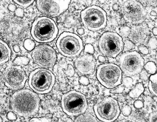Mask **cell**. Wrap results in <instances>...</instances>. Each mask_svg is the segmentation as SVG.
<instances>
[{
  "instance_id": "7a4b0ae2",
  "label": "cell",
  "mask_w": 157,
  "mask_h": 122,
  "mask_svg": "<svg viewBox=\"0 0 157 122\" xmlns=\"http://www.w3.org/2000/svg\"><path fill=\"white\" fill-rule=\"evenodd\" d=\"M58 29L55 22L51 18L42 17L33 22L31 33L33 39L40 43H47L53 40L57 36Z\"/></svg>"
},
{
  "instance_id": "4dcf8cb0",
  "label": "cell",
  "mask_w": 157,
  "mask_h": 122,
  "mask_svg": "<svg viewBox=\"0 0 157 122\" xmlns=\"http://www.w3.org/2000/svg\"><path fill=\"white\" fill-rule=\"evenodd\" d=\"M61 5L66 10L68 8L71 0H54Z\"/></svg>"
},
{
  "instance_id": "ffe728a7",
  "label": "cell",
  "mask_w": 157,
  "mask_h": 122,
  "mask_svg": "<svg viewBox=\"0 0 157 122\" xmlns=\"http://www.w3.org/2000/svg\"><path fill=\"white\" fill-rule=\"evenodd\" d=\"M75 122H98L96 118L89 113L82 114L78 116L75 120Z\"/></svg>"
},
{
  "instance_id": "8fae6325",
  "label": "cell",
  "mask_w": 157,
  "mask_h": 122,
  "mask_svg": "<svg viewBox=\"0 0 157 122\" xmlns=\"http://www.w3.org/2000/svg\"><path fill=\"white\" fill-rule=\"evenodd\" d=\"M121 12L125 21L133 25L144 22L147 15L144 6L136 0L126 1L122 6Z\"/></svg>"
},
{
  "instance_id": "6da1fadb",
  "label": "cell",
  "mask_w": 157,
  "mask_h": 122,
  "mask_svg": "<svg viewBox=\"0 0 157 122\" xmlns=\"http://www.w3.org/2000/svg\"><path fill=\"white\" fill-rule=\"evenodd\" d=\"M10 102L11 108L15 112L21 116L28 117L37 113L40 100L35 92L25 89L15 92L11 96Z\"/></svg>"
},
{
  "instance_id": "d6a6232c",
  "label": "cell",
  "mask_w": 157,
  "mask_h": 122,
  "mask_svg": "<svg viewBox=\"0 0 157 122\" xmlns=\"http://www.w3.org/2000/svg\"><path fill=\"white\" fill-rule=\"evenodd\" d=\"M138 49L140 52L144 55H147L149 53V50L145 46L141 45L138 47Z\"/></svg>"
},
{
  "instance_id": "d590c367",
  "label": "cell",
  "mask_w": 157,
  "mask_h": 122,
  "mask_svg": "<svg viewBox=\"0 0 157 122\" xmlns=\"http://www.w3.org/2000/svg\"><path fill=\"white\" fill-rule=\"evenodd\" d=\"M148 120L149 122H157V113L156 111L154 112L150 113L149 116Z\"/></svg>"
},
{
  "instance_id": "8992f818",
  "label": "cell",
  "mask_w": 157,
  "mask_h": 122,
  "mask_svg": "<svg viewBox=\"0 0 157 122\" xmlns=\"http://www.w3.org/2000/svg\"><path fill=\"white\" fill-rule=\"evenodd\" d=\"M56 45L59 52L68 57L74 58L78 55L83 49L81 39L76 34L64 32L59 36Z\"/></svg>"
},
{
  "instance_id": "30bf717a",
  "label": "cell",
  "mask_w": 157,
  "mask_h": 122,
  "mask_svg": "<svg viewBox=\"0 0 157 122\" xmlns=\"http://www.w3.org/2000/svg\"><path fill=\"white\" fill-rule=\"evenodd\" d=\"M119 62L122 71L128 76L140 73L144 66V59L136 51L124 53L120 56Z\"/></svg>"
},
{
  "instance_id": "ac0fdd59",
  "label": "cell",
  "mask_w": 157,
  "mask_h": 122,
  "mask_svg": "<svg viewBox=\"0 0 157 122\" xmlns=\"http://www.w3.org/2000/svg\"><path fill=\"white\" fill-rule=\"evenodd\" d=\"M144 88L142 83H137L135 87L129 92V96L132 98L138 97L144 92Z\"/></svg>"
},
{
  "instance_id": "bcb514c9",
  "label": "cell",
  "mask_w": 157,
  "mask_h": 122,
  "mask_svg": "<svg viewBox=\"0 0 157 122\" xmlns=\"http://www.w3.org/2000/svg\"><path fill=\"white\" fill-rule=\"evenodd\" d=\"M13 49L14 51L16 52H18L20 51V48L17 45H15L13 46Z\"/></svg>"
},
{
  "instance_id": "4316f807",
  "label": "cell",
  "mask_w": 157,
  "mask_h": 122,
  "mask_svg": "<svg viewBox=\"0 0 157 122\" xmlns=\"http://www.w3.org/2000/svg\"><path fill=\"white\" fill-rule=\"evenodd\" d=\"M147 45L151 49L155 50L156 49L157 41L156 39L154 37H152L149 39Z\"/></svg>"
},
{
  "instance_id": "b9f144b4",
  "label": "cell",
  "mask_w": 157,
  "mask_h": 122,
  "mask_svg": "<svg viewBox=\"0 0 157 122\" xmlns=\"http://www.w3.org/2000/svg\"><path fill=\"white\" fill-rule=\"evenodd\" d=\"M117 99L121 102H123L125 100V97L124 96L122 95H119L117 96Z\"/></svg>"
},
{
  "instance_id": "5bb4252c",
  "label": "cell",
  "mask_w": 157,
  "mask_h": 122,
  "mask_svg": "<svg viewBox=\"0 0 157 122\" xmlns=\"http://www.w3.org/2000/svg\"><path fill=\"white\" fill-rule=\"evenodd\" d=\"M36 6L42 13L52 17L59 15L66 10L54 0H36Z\"/></svg>"
},
{
  "instance_id": "f546056e",
  "label": "cell",
  "mask_w": 157,
  "mask_h": 122,
  "mask_svg": "<svg viewBox=\"0 0 157 122\" xmlns=\"http://www.w3.org/2000/svg\"><path fill=\"white\" fill-rule=\"evenodd\" d=\"M124 89V86L119 85L116 88L111 90L110 92L112 93H121L123 92Z\"/></svg>"
},
{
  "instance_id": "7c38bea8",
  "label": "cell",
  "mask_w": 157,
  "mask_h": 122,
  "mask_svg": "<svg viewBox=\"0 0 157 122\" xmlns=\"http://www.w3.org/2000/svg\"><path fill=\"white\" fill-rule=\"evenodd\" d=\"M32 57L36 64L45 68L52 67L57 59L54 49L52 47L45 44L36 47L32 52Z\"/></svg>"
},
{
  "instance_id": "9c48e42d",
  "label": "cell",
  "mask_w": 157,
  "mask_h": 122,
  "mask_svg": "<svg viewBox=\"0 0 157 122\" xmlns=\"http://www.w3.org/2000/svg\"><path fill=\"white\" fill-rule=\"evenodd\" d=\"M99 50L104 55L115 58L123 50L124 42L117 33L106 32L103 33L98 42Z\"/></svg>"
},
{
  "instance_id": "8d00e7d4",
  "label": "cell",
  "mask_w": 157,
  "mask_h": 122,
  "mask_svg": "<svg viewBox=\"0 0 157 122\" xmlns=\"http://www.w3.org/2000/svg\"><path fill=\"white\" fill-rule=\"evenodd\" d=\"M6 117L8 119L11 120H15L17 119L16 115L12 111H10L8 112L6 115Z\"/></svg>"
},
{
  "instance_id": "277c9868",
  "label": "cell",
  "mask_w": 157,
  "mask_h": 122,
  "mask_svg": "<svg viewBox=\"0 0 157 122\" xmlns=\"http://www.w3.org/2000/svg\"><path fill=\"white\" fill-rule=\"evenodd\" d=\"M63 112L71 116H76L84 113L88 108L87 100L82 93L72 90L64 94L61 100Z\"/></svg>"
},
{
  "instance_id": "e575fe53",
  "label": "cell",
  "mask_w": 157,
  "mask_h": 122,
  "mask_svg": "<svg viewBox=\"0 0 157 122\" xmlns=\"http://www.w3.org/2000/svg\"><path fill=\"white\" fill-rule=\"evenodd\" d=\"M140 78L144 81H147L148 78V73L145 70H142L140 73Z\"/></svg>"
},
{
  "instance_id": "603a6c76",
  "label": "cell",
  "mask_w": 157,
  "mask_h": 122,
  "mask_svg": "<svg viewBox=\"0 0 157 122\" xmlns=\"http://www.w3.org/2000/svg\"><path fill=\"white\" fill-rule=\"evenodd\" d=\"M18 5L24 7L30 6L35 0H13Z\"/></svg>"
},
{
  "instance_id": "f5cc1de1",
  "label": "cell",
  "mask_w": 157,
  "mask_h": 122,
  "mask_svg": "<svg viewBox=\"0 0 157 122\" xmlns=\"http://www.w3.org/2000/svg\"><path fill=\"white\" fill-rule=\"evenodd\" d=\"M1 79L0 77V83L1 82Z\"/></svg>"
},
{
  "instance_id": "cb8c5ba5",
  "label": "cell",
  "mask_w": 157,
  "mask_h": 122,
  "mask_svg": "<svg viewBox=\"0 0 157 122\" xmlns=\"http://www.w3.org/2000/svg\"><path fill=\"white\" fill-rule=\"evenodd\" d=\"M131 28L127 26L121 27L119 32L121 35L124 37H128L130 33Z\"/></svg>"
},
{
  "instance_id": "4fadbf2b",
  "label": "cell",
  "mask_w": 157,
  "mask_h": 122,
  "mask_svg": "<svg viewBox=\"0 0 157 122\" xmlns=\"http://www.w3.org/2000/svg\"><path fill=\"white\" fill-rule=\"evenodd\" d=\"M3 77L5 85L13 90L23 88L27 78L24 70L19 66L7 67L3 72Z\"/></svg>"
},
{
  "instance_id": "83f0119b",
  "label": "cell",
  "mask_w": 157,
  "mask_h": 122,
  "mask_svg": "<svg viewBox=\"0 0 157 122\" xmlns=\"http://www.w3.org/2000/svg\"><path fill=\"white\" fill-rule=\"evenodd\" d=\"M122 82L124 85L126 87L129 88L132 86L133 83V80L132 78L130 77H126L123 78Z\"/></svg>"
},
{
  "instance_id": "484cf974",
  "label": "cell",
  "mask_w": 157,
  "mask_h": 122,
  "mask_svg": "<svg viewBox=\"0 0 157 122\" xmlns=\"http://www.w3.org/2000/svg\"><path fill=\"white\" fill-rule=\"evenodd\" d=\"M134 43L130 40H126L124 42V48L125 50L129 51L134 49Z\"/></svg>"
},
{
  "instance_id": "d6986e66",
  "label": "cell",
  "mask_w": 157,
  "mask_h": 122,
  "mask_svg": "<svg viewBox=\"0 0 157 122\" xmlns=\"http://www.w3.org/2000/svg\"><path fill=\"white\" fill-rule=\"evenodd\" d=\"M157 74L156 73L151 75L149 78L148 87L150 92L157 96Z\"/></svg>"
},
{
  "instance_id": "681fc988",
  "label": "cell",
  "mask_w": 157,
  "mask_h": 122,
  "mask_svg": "<svg viewBox=\"0 0 157 122\" xmlns=\"http://www.w3.org/2000/svg\"><path fill=\"white\" fill-rule=\"evenodd\" d=\"M150 14L151 16H157V13L155 11H151L150 13Z\"/></svg>"
},
{
  "instance_id": "9a60e30c",
  "label": "cell",
  "mask_w": 157,
  "mask_h": 122,
  "mask_svg": "<svg viewBox=\"0 0 157 122\" xmlns=\"http://www.w3.org/2000/svg\"><path fill=\"white\" fill-rule=\"evenodd\" d=\"M96 65V60L90 54H86L78 57L75 62V66L78 71L85 75L92 74Z\"/></svg>"
},
{
  "instance_id": "74e56055",
  "label": "cell",
  "mask_w": 157,
  "mask_h": 122,
  "mask_svg": "<svg viewBox=\"0 0 157 122\" xmlns=\"http://www.w3.org/2000/svg\"><path fill=\"white\" fill-rule=\"evenodd\" d=\"M134 105L135 108L137 109H140L143 107L144 103L142 101L138 100L134 102Z\"/></svg>"
},
{
  "instance_id": "44dd1931",
  "label": "cell",
  "mask_w": 157,
  "mask_h": 122,
  "mask_svg": "<svg viewBox=\"0 0 157 122\" xmlns=\"http://www.w3.org/2000/svg\"><path fill=\"white\" fill-rule=\"evenodd\" d=\"M144 67L148 73L153 74L156 73V66L155 64L152 61L147 62L144 66Z\"/></svg>"
},
{
  "instance_id": "ee69618b",
  "label": "cell",
  "mask_w": 157,
  "mask_h": 122,
  "mask_svg": "<svg viewBox=\"0 0 157 122\" xmlns=\"http://www.w3.org/2000/svg\"><path fill=\"white\" fill-rule=\"evenodd\" d=\"M98 59L99 61L101 63H103L105 61V57L101 55H100L98 56Z\"/></svg>"
},
{
  "instance_id": "ba28073f",
  "label": "cell",
  "mask_w": 157,
  "mask_h": 122,
  "mask_svg": "<svg viewBox=\"0 0 157 122\" xmlns=\"http://www.w3.org/2000/svg\"><path fill=\"white\" fill-rule=\"evenodd\" d=\"M94 110L98 118L105 122L114 121L117 119L120 112L118 101L110 97L98 101L94 105Z\"/></svg>"
},
{
  "instance_id": "c3c4849f",
  "label": "cell",
  "mask_w": 157,
  "mask_h": 122,
  "mask_svg": "<svg viewBox=\"0 0 157 122\" xmlns=\"http://www.w3.org/2000/svg\"><path fill=\"white\" fill-rule=\"evenodd\" d=\"M152 33L155 36L157 35V29L156 27H154L152 29Z\"/></svg>"
},
{
  "instance_id": "f6af8a7d",
  "label": "cell",
  "mask_w": 157,
  "mask_h": 122,
  "mask_svg": "<svg viewBox=\"0 0 157 122\" xmlns=\"http://www.w3.org/2000/svg\"><path fill=\"white\" fill-rule=\"evenodd\" d=\"M112 7L114 10L116 11L119 10V6L117 4L114 3Z\"/></svg>"
},
{
  "instance_id": "e0dca14e",
  "label": "cell",
  "mask_w": 157,
  "mask_h": 122,
  "mask_svg": "<svg viewBox=\"0 0 157 122\" xmlns=\"http://www.w3.org/2000/svg\"><path fill=\"white\" fill-rule=\"evenodd\" d=\"M11 55V51L7 44L0 39V65L8 61Z\"/></svg>"
},
{
  "instance_id": "f907efd6",
  "label": "cell",
  "mask_w": 157,
  "mask_h": 122,
  "mask_svg": "<svg viewBox=\"0 0 157 122\" xmlns=\"http://www.w3.org/2000/svg\"><path fill=\"white\" fill-rule=\"evenodd\" d=\"M98 1L101 4H103L105 3V0H98Z\"/></svg>"
},
{
  "instance_id": "f35d334b",
  "label": "cell",
  "mask_w": 157,
  "mask_h": 122,
  "mask_svg": "<svg viewBox=\"0 0 157 122\" xmlns=\"http://www.w3.org/2000/svg\"><path fill=\"white\" fill-rule=\"evenodd\" d=\"M6 102L4 97H0V111H3L6 108Z\"/></svg>"
},
{
  "instance_id": "d4e9b609",
  "label": "cell",
  "mask_w": 157,
  "mask_h": 122,
  "mask_svg": "<svg viewBox=\"0 0 157 122\" xmlns=\"http://www.w3.org/2000/svg\"><path fill=\"white\" fill-rule=\"evenodd\" d=\"M25 48L28 50L30 51L34 48L35 44L32 40L28 39L26 40L24 42Z\"/></svg>"
},
{
  "instance_id": "f1b7e54d",
  "label": "cell",
  "mask_w": 157,
  "mask_h": 122,
  "mask_svg": "<svg viewBox=\"0 0 157 122\" xmlns=\"http://www.w3.org/2000/svg\"><path fill=\"white\" fill-rule=\"evenodd\" d=\"M131 107L128 105H125L123 106L121 109V112L124 116H128L131 112Z\"/></svg>"
},
{
  "instance_id": "7bdbcfd3",
  "label": "cell",
  "mask_w": 157,
  "mask_h": 122,
  "mask_svg": "<svg viewBox=\"0 0 157 122\" xmlns=\"http://www.w3.org/2000/svg\"><path fill=\"white\" fill-rule=\"evenodd\" d=\"M77 32L80 35H82L84 33V30L83 29L80 28L78 29L77 30Z\"/></svg>"
},
{
  "instance_id": "1f68e13d",
  "label": "cell",
  "mask_w": 157,
  "mask_h": 122,
  "mask_svg": "<svg viewBox=\"0 0 157 122\" xmlns=\"http://www.w3.org/2000/svg\"><path fill=\"white\" fill-rule=\"evenodd\" d=\"M30 122H51V119L46 117L33 118L29 120Z\"/></svg>"
},
{
  "instance_id": "5b68a950",
  "label": "cell",
  "mask_w": 157,
  "mask_h": 122,
  "mask_svg": "<svg viewBox=\"0 0 157 122\" xmlns=\"http://www.w3.org/2000/svg\"><path fill=\"white\" fill-rule=\"evenodd\" d=\"M81 18L84 26L92 31H99L106 25V13L99 6L93 5L86 8L81 12Z\"/></svg>"
},
{
  "instance_id": "836d02e7",
  "label": "cell",
  "mask_w": 157,
  "mask_h": 122,
  "mask_svg": "<svg viewBox=\"0 0 157 122\" xmlns=\"http://www.w3.org/2000/svg\"><path fill=\"white\" fill-rule=\"evenodd\" d=\"M84 51L85 52L90 54H92L94 53V47L92 45L87 44L85 47Z\"/></svg>"
},
{
  "instance_id": "60d3db41",
  "label": "cell",
  "mask_w": 157,
  "mask_h": 122,
  "mask_svg": "<svg viewBox=\"0 0 157 122\" xmlns=\"http://www.w3.org/2000/svg\"><path fill=\"white\" fill-rule=\"evenodd\" d=\"M23 11L21 9H19L16 10V14L18 16H22L23 14Z\"/></svg>"
},
{
  "instance_id": "7402d4cb",
  "label": "cell",
  "mask_w": 157,
  "mask_h": 122,
  "mask_svg": "<svg viewBox=\"0 0 157 122\" xmlns=\"http://www.w3.org/2000/svg\"><path fill=\"white\" fill-rule=\"evenodd\" d=\"M29 60L27 58L23 56H18L13 61V63L18 65H27Z\"/></svg>"
},
{
  "instance_id": "52a82bcc",
  "label": "cell",
  "mask_w": 157,
  "mask_h": 122,
  "mask_svg": "<svg viewBox=\"0 0 157 122\" xmlns=\"http://www.w3.org/2000/svg\"><path fill=\"white\" fill-rule=\"evenodd\" d=\"M96 76L102 85L107 88L112 89L121 84L122 71L117 65L106 63L98 66Z\"/></svg>"
},
{
  "instance_id": "7dc6e473",
  "label": "cell",
  "mask_w": 157,
  "mask_h": 122,
  "mask_svg": "<svg viewBox=\"0 0 157 122\" xmlns=\"http://www.w3.org/2000/svg\"><path fill=\"white\" fill-rule=\"evenodd\" d=\"M9 9L10 11H13L15 10L16 7L12 5L9 6Z\"/></svg>"
},
{
  "instance_id": "3957f363",
  "label": "cell",
  "mask_w": 157,
  "mask_h": 122,
  "mask_svg": "<svg viewBox=\"0 0 157 122\" xmlns=\"http://www.w3.org/2000/svg\"><path fill=\"white\" fill-rule=\"evenodd\" d=\"M55 82V77L51 71L45 68H40L30 73L28 83L30 87L35 92L45 94L51 91Z\"/></svg>"
},
{
  "instance_id": "816d5d0a",
  "label": "cell",
  "mask_w": 157,
  "mask_h": 122,
  "mask_svg": "<svg viewBox=\"0 0 157 122\" xmlns=\"http://www.w3.org/2000/svg\"><path fill=\"white\" fill-rule=\"evenodd\" d=\"M2 118H1V117L0 116V122H2Z\"/></svg>"
},
{
  "instance_id": "ab89813d",
  "label": "cell",
  "mask_w": 157,
  "mask_h": 122,
  "mask_svg": "<svg viewBox=\"0 0 157 122\" xmlns=\"http://www.w3.org/2000/svg\"><path fill=\"white\" fill-rule=\"evenodd\" d=\"M79 82L82 84L84 85H87L89 84V82L87 78L85 76H82L80 77Z\"/></svg>"
},
{
  "instance_id": "2e32d148",
  "label": "cell",
  "mask_w": 157,
  "mask_h": 122,
  "mask_svg": "<svg viewBox=\"0 0 157 122\" xmlns=\"http://www.w3.org/2000/svg\"><path fill=\"white\" fill-rule=\"evenodd\" d=\"M149 34L148 26L143 22L138 25H133L131 29L128 37L134 43L141 44L144 42Z\"/></svg>"
}]
</instances>
